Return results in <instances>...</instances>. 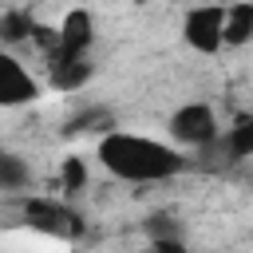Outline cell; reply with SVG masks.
Listing matches in <instances>:
<instances>
[{"label": "cell", "instance_id": "cell-1", "mask_svg": "<svg viewBox=\"0 0 253 253\" xmlns=\"http://www.w3.org/2000/svg\"><path fill=\"white\" fill-rule=\"evenodd\" d=\"M99 162L115 178H126V182H162L186 166L182 150L142 138V134H126V130H107L99 138Z\"/></svg>", "mask_w": 253, "mask_h": 253}, {"label": "cell", "instance_id": "cell-2", "mask_svg": "<svg viewBox=\"0 0 253 253\" xmlns=\"http://www.w3.org/2000/svg\"><path fill=\"white\" fill-rule=\"evenodd\" d=\"M221 24H225V8L221 4H202V8H190L186 12V24H182V36L194 51L202 55H213L221 47Z\"/></svg>", "mask_w": 253, "mask_h": 253}, {"label": "cell", "instance_id": "cell-3", "mask_svg": "<svg viewBox=\"0 0 253 253\" xmlns=\"http://www.w3.org/2000/svg\"><path fill=\"white\" fill-rule=\"evenodd\" d=\"M170 134H174V142H182V146H210V142L217 138V119H213V111H210L206 103H186V107L174 111Z\"/></svg>", "mask_w": 253, "mask_h": 253}, {"label": "cell", "instance_id": "cell-4", "mask_svg": "<svg viewBox=\"0 0 253 253\" xmlns=\"http://www.w3.org/2000/svg\"><path fill=\"white\" fill-rule=\"evenodd\" d=\"M20 217H24L28 225L43 229V233H55V237H75V233H83L79 213L63 210L59 202H47V198H32V202H24V206H20Z\"/></svg>", "mask_w": 253, "mask_h": 253}, {"label": "cell", "instance_id": "cell-5", "mask_svg": "<svg viewBox=\"0 0 253 253\" xmlns=\"http://www.w3.org/2000/svg\"><path fill=\"white\" fill-rule=\"evenodd\" d=\"M91 40H95V24H91V16H87L83 8H71V12L63 16V28L55 32V55H51V59L87 55Z\"/></svg>", "mask_w": 253, "mask_h": 253}, {"label": "cell", "instance_id": "cell-6", "mask_svg": "<svg viewBox=\"0 0 253 253\" xmlns=\"http://www.w3.org/2000/svg\"><path fill=\"white\" fill-rule=\"evenodd\" d=\"M36 79L12 59L0 51V107H20V103H32L36 99Z\"/></svg>", "mask_w": 253, "mask_h": 253}, {"label": "cell", "instance_id": "cell-7", "mask_svg": "<svg viewBox=\"0 0 253 253\" xmlns=\"http://www.w3.org/2000/svg\"><path fill=\"white\" fill-rule=\"evenodd\" d=\"M253 40V4L237 0L225 4V24H221V47H241Z\"/></svg>", "mask_w": 253, "mask_h": 253}, {"label": "cell", "instance_id": "cell-8", "mask_svg": "<svg viewBox=\"0 0 253 253\" xmlns=\"http://www.w3.org/2000/svg\"><path fill=\"white\" fill-rule=\"evenodd\" d=\"M91 59L87 55H67V59H51V87L55 91H75L91 79Z\"/></svg>", "mask_w": 253, "mask_h": 253}, {"label": "cell", "instance_id": "cell-9", "mask_svg": "<svg viewBox=\"0 0 253 253\" xmlns=\"http://www.w3.org/2000/svg\"><path fill=\"white\" fill-rule=\"evenodd\" d=\"M36 36V20H32V12H4L0 16V43H24V40H32Z\"/></svg>", "mask_w": 253, "mask_h": 253}, {"label": "cell", "instance_id": "cell-10", "mask_svg": "<svg viewBox=\"0 0 253 253\" xmlns=\"http://www.w3.org/2000/svg\"><path fill=\"white\" fill-rule=\"evenodd\" d=\"M28 178H32L28 162H24L20 154H8V150H0V194L24 190V186H28Z\"/></svg>", "mask_w": 253, "mask_h": 253}, {"label": "cell", "instance_id": "cell-11", "mask_svg": "<svg viewBox=\"0 0 253 253\" xmlns=\"http://www.w3.org/2000/svg\"><path fill=\"white\" fill-rule=\"evenodd\" d=\"M225 150H229L233 158H253V115H245V119H237V123L229 126Z\"/></svg>", "mask_w": 253, "mask_h": 253}, {"label": "cell", "instance_id": "cell-12", "mask_svg": "<svg viewBox=\"0 0 253 253\" xmlns=\"http://www.w3.org/2000/svg\"><path fill=\"white\" fill-rule=\"evenodd\" d=\"M146 233H150V241H162V237H182V225L174 221V217H150L146 221Z\"/></svg>", "mask_w": 253, "mask_h": 253}, {"label": "cell", "instance_id": "cell-13", "mask_svg": "<svg viewBox=\"0 0 253 253\" xmlns=\"http://www.w3.org/2000/svg\"><path fill=\"white\" fill-rule=\"evenodd\" d=\"M103 130L107 134V126H111V119H107V111H87V115H79V119H71V126L67 130Z\"/></svg>", "mask_w": 253, "mask_h": 253}, {"label": "cell", "instance_id": "cell-14", "mask_svg": "<svg viewBox=\"0 0 253 253\" xmlns=\"http://www.w3.org/2000/svg\"><path fill=\"white\" fill-rule=\"evenodd\" d=\"M83 182H87L83 162H79V158H67V162H63V190H79Z\"/></svg>", "mask_w": 253, "mask_h": 253}, {"label": "cell", "instance_id": "cell-15", "mask_svg": "<svg viewBox=\"0 0 253 253\" xmlns=\"http://www.w3.org/2000/svg\"><path fill=\"white\" fill-rule=\"evenodd\" d=\"M150 253H186V245H182V237H162V241H154Z\"/></svg>", "mask_w": 253, "mask_h": 253}, {"label": "cell", "instance_id": "cell-16", "mask_svg": "<svg viewBox=\"0 0 253 253\" xmlns=\"http://www.w3.org/2000/svg\"><path fill=\"white\" fill-rule=\"evenodd\" d=\"M213 4H221V8H225V4H233V0H213Z\"/></svg>", "mask_w": 253, "mask_h": 253}]
</instances>
